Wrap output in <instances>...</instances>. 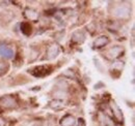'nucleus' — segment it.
Segmentation results:
<instances>
[{"label": "nucleus", "mask_w": 135, "mask_h": 126, "mask_svg": "<svg viewBox=\"0 0 135 126\" xmlns=\"http://www.w3.org/2000/svg\"><path fill=\"white\" fill-rule=\"evenodd\" d=\"M21 30L25 35H29L31 33V26L29 23H22L21 25Z\"/></svg>", "instance_id": "obj_9"}, {"label": "nucleus", "mask_w": 135, "mask_h": 126, "mask_svg": "<svg viewBox=\"0 0 135 126\" xmlns=\"http://www.w3.org/2000/svg\"><path fill=\"white\" fill-rule=\"evenodd\" d=\"M128 14H129V9L126 7V6H119L118 7L117 9H115V12H114V15L118 17H125V16H128Z\"/></svg>", "instance_id": "obj_7"}, {"label": "nucleus", "mask_w": 135, "mask_h": 126, "mask_svg": "<svg viewBox=\"0 0 135 126\" xmlns=\"http://www.w3.org/2000/svg\"><path fill=\"white\" fill-rule=\"evenodd\" d=\"M122 52H123V50L119 47L112 48V49H110L109 52H108V55H110V56H108V57H109V58H118V56L120 55Z\"/></svg>", "instance_id": "obj_6"}, {"label": "nucleus", "mask_w": 135, "mask_h": 126, "mask_svg": "<svg viewBox=\"0 0 135 126\" xmlns=\"http://www.w3.org/2000/svg\"><path fill=\"white\" fill-rule=\"evenodd\" d=\"M75 118L71 115H67L61 119V126H75Z\"/></svg>", "instance_id": "obj_4"}, {"label": "nucleus", "mask_w": 135, "mask_h": 126, "mask_svg": "<svg viewBox=\"0 0 135 126\" xmlns=\"http://www.w3.org/2000/svg\"><path fill=\"white\" fill-rule=\"evenodd\" d=\"M58 52H59V50H58V47H57V46H52V47H50L49 50H48V53H47L48 58H49V59H52V58L56 57L57 54H58Z\"/></svg>", "instance_id": "obj_8"}, {"label": "nucleus", "mask_w": 135, "mask_h": 126, "mask_svg": "<svg viewBox=\"0 0 135 126\" xmlns=\"http://www.w3.org/2000/svg\"><path fill=\"white\" fill-rule=\"evenodd\" d=\"M108 41H109L108 37H106V36H101V37L97 38V40L95 41L94 46H95V48H97V49H100V48L105 47V46L108 44Z\"/></svg>", "instance_id": "obj_5"}, {"label": "nucleus", "mask_w": 135, "mask_h": 126, "mask_svg": "<svg viewBox=\"0 0 135 126\" xmlns=\"http://www.w3.org/2000/svg\"><path fill=\"white\" fill-rule=\"evenodd\" d=\"M48 70H49V66H46V65L38 66V67H35L33 69L32 75L35 77H44V76L50 74V71H48Z\"/></svg>", "instance_id": "obj_1"}, {"label": "nucleus", "mask_w": 135, "mask_h": 126, "mask_svg": "<svg viewBox=\"0 0 135 126\" xmlns=\"http://www.w3.org/2000/svg\"><path fill=\"white\" fill-rule=\"evenodd\" d=\"M78 126H85V122H84V120H83V119H79Z\"/></svg>", "instance_id": "obj_12"}, {"label": "nucleus", "mask_w": 135, "mask_h": 126, "mask_svg": "<svg viewBox=\"0 0 135 126\" xmlns=\"http://www.w3.org/2000/svg\"><path fill=\"white\" fill-rule=\"evenodd\" d=\"M111 107H112V111H113V113H114L115 118H117L118 120H122V118H123L122 111L118 109V107L115 104V103H112V104H111Z\"/></svg>", "instance_id": "obj_10"}, {"label": "nucleus", "mask_w": 135, "mask_h": 126, "mask_svg": "<svg viewBox=\"0 0 135 126\" xmlns=\"http://www.w3.org/2000/svg\"><path fill=\"white\" fill-rule=\"evenodd\" d=\"M1 104L4 107V108H6V109H11V108H14V107H16V100L13 98V97H11V96H6V97H3L2 99H1Z\"/></svg>", "instance_id": "obj_2"}, {"label": "nucleus", "mask_w": 135, "mask_h": 126, "mask_svg": "<svg viewBox=\"0 0 135 126\" xmlns=\"http://www.w3.org/2000/svg\"><path fill=\"white\" fill-rule=\"evenodd\" d=\"M8 64L5 62H0V77L1 76H3V75H5L6 72H7V70H8Z\"/></svg>", "instance_id": "obj_11"}, {"label": "nucleus", "mask_w": 135, "mask_h": 126, "mask_svg": "<svg viewBox=\"0 0 135 126\" xmlns=\"http://www.w3.org/2000/svg\"><path fill=\"white\" fill-rule=\"evenodd\" d=\"M0 55L5 57V58H13L14 57V51L13 49H11L9 47L6 46H0Z\"/></svg>", "instance_id": "obj_3"}]
</instances>
